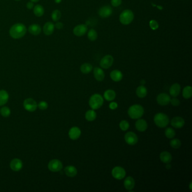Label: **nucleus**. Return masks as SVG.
Listing matches in <instances>:
<instances>
[{"instance_id":"nucleus-1","label":"nucleus","mask_w":192,"mask_h":192,"mask_svg":"<svg viewBox=\"0 0 192 192\" xmlns=\"http://www.w3.org/2000/svg\"><path fill=\"white\" fill-rule=\"evenodd\" d=\"M27 29L22 23L15 24L10 28L9 34L10 36L14 39H19L23 37L27 33Z\"/></svg>"},{"instance_id":"nucleus-2","label":"nucleus","mask_w":192,"mask_h":192,"mask_svg":"<svg viewBox=\"0 0 192 192\" xmlns=\"http://www.w3.org/2000/svg\"><path fill=\"white\" fill-rule=\"evenodd\" d=\"M144 113V108L139 104H135L131 106L128 109V115L131 118L138 120Z\"/></svg>"},{"instance_id":"nucleus-3","label":"nucleus","mask_w":192,"mask_h":192,"mask_svg":"<svg viewBox=\"0 0 192 192\" xmlns=\"http://www.w3.org/2000/svg\"><path fill=\"white\" fill-rule=\"evenodd\" d=\"M154 122L157 126L160 128L166 127L169 124L168 115L163 113H158L154 117Z\"/></svg>"},{"instance_id":"nucleus-4","label":"nucleus","mask_w":192,"mask_h":192,"mask_svg":"<svg viewBox=\"0 0 192 192\" xmlns=\"http://www.w3.org/2000/svg\"><path fill=\"white\" fill-rule=\"evenodd\" d=\"M104 103V99L101 95L95 94L90 97L89 104L91 108L94 110L101 108Z\"/></svg>"},{"instance_id":"nucleus-5","label":"nucleus","mask_w":192,"mask_h":192,"mask_svg":"<svg viewBox=\"0 0 192 192\" xmlns=\"http://www.w3.org/2000/svg\"><path fill=\"white\" fill-rule=\"evenodd\" d=\"M134 15L133 12L129 9L123 11L120 15V21L123 25H129L133 21Z\"/></svg>"},{"instance_id":"nucleus-6","label":"nucleus","mask_w":192,"mask_h":192,"mask_svg":"<svg viewBox=\"0 0 192 192\" xmlns=\"http://www.w3.org/2000/svg\"><path fill=\"white\" fill-rule=\"evenodd\" d=\"M23 106L25 109L30 112H34L38 107L36 101L32 98L25 99L23 103Z\"/></svg>"},{"instance_id":"nucleus-7","label":"nucleus","mask_w":192,"mask_h":192,"mask_svg":"<svg viewBox=\"0 0 192 192\" xmlns=\"http://www.w3.org/2000/svg\"><path fill=\"white\" fill-rule=\"evenodd\" d=\"M112 175L113 177L117 180H122L126 176V171L125 169L120 167L116 166L113 168L112 171Z\"/></svg>"},{"instance_id":"nucleus-8","label":"nucleus","mask_w":192,"mask_h":192,"mask_svg":"<svg viewBox=\"0 0 192 192\" xmlns=\"http://www.w3.org/2000/svg\"><path fill=\"white\" fill-rule=\"evenodd\" d=\"M48 168L52 172H58L62 169L63 164L59 159H53L48 163Z\"/></svg>"},{"instance_id":"nucleus-9","label":"nucleus","mask_w":192,"mask_h":192,"mask_svg":"<svg viewBox=\"0 0 192 192\" xmlns=\"http://www.w3.org/2000/svg\"><path fill=\"white\" fill-rule=\"evenodd\" d=\"M113 62V57L111 55H106L101 59L100 65L103 69H108L112 65Z\"/></svg>"},{"instance_id":"nucleus-10","label":"nucleus","mask_w":192,"mask_h":192,"mask_svg":"<svg viewBox=\"0 0 192 192\" xmlns=\"http://www.w3.org/2000/svg\"><path fill=\"white\" fill-rule=\"evenodd\" d=\"M125 141L130 145H134L138 141V138L136 134L133 132H128L125 135Z\"/></svg>"},{"instance_id":"nucleus-11","label":"nucleus","mask_w":192,"mask_h":192,"mask_svg":"<svg viewBox=\"0 0 192 192\" xmlns=\"http://www.w3.org/2000/svg\"><path fill=\"white\" fill-rule=\"evenodd\" d=\"M171 97L166 93H161L157 97V101L160 106H165L170 103Z\"/></svg>"},{"instance_id":"nucleus-12","label":"nucleus","mask_w":192,"mask_h":192,"mask_svg":"<svg viewBox=\"0 0 192 192\" xmlns=\"http://www.w3.org/2000/svg\"><path fill=\"white\" fill-rule=\"evenodd\" d=\"M87 31H88V28L87 25L79 24L74 28L73 33L77 37H81L86 33Z\"/></svg>"},{"instance_id":"nucleus-13","label":"nucleus","mask_w":192,"mask_h":192,"mask_svg":"<svg viewBox=\"0 0 192 192\" xmlns=\"http://www.w3.org/2000/svg\"><path fill=\"white\" fill-rule=\"evenodd\" d=\"M113 12V9L109 6H104L99 10V15L103 18H106L111 16Z\"/></svg>"},{"instance_id":"nucleus-14","label":"nucleus","mask_w":192,"mask_h":192,"mask_svg":"<svg viewBox=\"0 0 192 192\" xmlns=\"http://www.w3.org/2000/svg\"><path fill=\"white\" fill-rule=\"evenodd\" d=\"M171 125L176 129H180L185 125V121L181 117H175L171 121Z\"/></svg>"},{"instance_id":"nucleus-15","label":"nucleus","mask_w":192,"mask_h":192,"mask_svg":"<svg viewBox=\"0 0 192 192\" xmlns=\"http://www.w3.org/2000/svg\"><path fill=\"white\" fill-rule=\"evenodd\" d=\"M81 134V131L78 127H73L69 131V136L72 140H75L80 138Z\"/></svg>"},{"instance_id":"nucleus-16","label":"nucleus","mask_w":192,"mask_h":192,"mask_svg":"<svg viewBox=\"0 0 192 192\" xmlns=\"http://www.w3.org/2000/svg\"><path fill=\"white\" fill-rule=\"evenodd\" d=\"M10 168L14 171H19L23 167V162L19 159H13L10 164Z\"/></svg>"},{"instance_id":"nucleus-17","label":"nucleus","mask_w":192,"mask_h":192,"mask_svg":"<svg viewBox=\"0 0 192 192\" xmlns=\"http://www.w3.org/2000/svg\"><path fill=\"white\" fill-rule=\"evenodd\" d=\"M135 127L136 130L140 132H144L148 128V124L146 121L143 119H140L136 121L135 123Z\"/></svg>"},{"instance_id":"nucleus-18","label":"nucleus","mask_w":192,"mask_h":192,"mask_svg":"<svg viewBox=\"0 0 192 192\" xmlns=\"http://www.w3.org/2000/svg\"><path fill=\"white\" fill-rule=\"evenodd\" d=\"M94 76L97 81H102L105 78V73L100 68L95 67L94 69Z\"/></svg>"},{"instance_id":"nucleus-19","label":"nucleus","mask_w":192,"mask_h":192,"mask_svg":"<svg viewBox=\"0 0 192 192\" xmlns=\"http://www.w3.org/2000/svg\"><path fill=\"white\" fill-rule=\"evenodd\" d=\"M181 91V86L180 85L177 83H173L171 86L170 87V90H169V92L170 95L173 97H176L178 96Z\"/></svg>"},{"instance_id":"nucleus-20","label":"nucleus","mask_w":192,"mask_h":192,"mask_svg":"<svg viewBox=\"0 0 192 192\" xmlns=\"http://www.w3.org/2000/svg\"><path fill=\"white\" fill-rule=\"evenodd\" d=\"M55 25L52 22H48L46 23L43 27V33L46 36H50L52 34L54 31Z\"/></svg>"},{"instance_id":"nucleus-21","label":"nucleus","mask_w":192,"mask_h":192,"mask_svg":"<svg viewBox=\"0 0 192 192\" xmlns=\"http://www.w3.org/2000/svg\"><path fill=\"white\" fill-rule=\"evenodd\" d=\"M159 159L163 163L168 164L171 162L173 157L171 153H170L168 152L163 151L160 154Z\"/></svg>"},{"instance_id":"nucleus-22","label":"nucleus","mask_w":192,"mask_h":192,"mask_svg":"<svg viewBox=\"0 0 192 192\" xmlns=\"http://www.w3.org/2000/svg\"><path fill=\"white\" fill-rule=\"evenodd\" d=\"M135 184V182L134 179L131 176H128L127 178L125 179L124 181V187L126 190L129 191L132 190L134 188Z\"/></svg>"},{"instance_id":"nucleus-23","label":"nucleus","mask_w":192,"mask_h":192,"mask_svg":"<svg viewBox=\"0 0 192 192\" xmlns=\"http://www.w3.org/2000/svg\"><path fill=\"white\" fill-rule=\"evenodd\" d=\"M110 77L113 81L119 82L122 80L123 74L119 70H113L110 73Z\"/></svg>"},{"instance_id":"nucleus-24","label":"nucleus","mask_w":192,"mask_h":192,"mask_svg":"<svg viewBox=\"0 0 192 192\" xmlns=\"http://www.w3.org/2000/svg\"><path fill=\"white\" fill-rule=\"evenodd\" d=\"M64 171L66 175L70 178L74 177L77 173V168L73 166H68L64 168Z\"/></svg>"},{"instance_id":"nucleus-25","label":"nucleus","mask_w":192,"mask_h":192,"mask_svg":"<svg viewBox=\"0 0 192 192\" xmlns=\"http://www.w3.org/2000/svg\"><path fill=\"white\" fill-rule=\"evenodd\" d=\"M28 32L34 36L39 35L41 32V27L39 24H33L31 25L28 28Z\"/></svg>"},{"instance_id":"nucleus-26","label":"nucleus","mask_w":192,"mask_h":192,"mask_svg":"<svg viewBox=\"0 0 192 192\" xmlns=\"http://www.w3.org/2000/svg\"><path fill=\"white\" fill-rule=\"evenodd\" d=\"M116 94L113 90H107L104 93V97L107 101H112L115 98Z\"/></svg>"},{"instance_id":"nucleus-27","label":"nucleus","mask_w":192,"mask_h":192,"mask_svg":"<svg viewBox=\"0 0 192 192\" xmlns=\"http://www.w3.org/2000/svg\"><path fill=\"white\" fill-rule=\"evenodd\" d=\"M9 100V94L7 91L0 90V106H4Z\"/></svg>"},{"instance_id":"nucleus-28","label":"nucleus","mask_w":192,"mask_h":192,"mask_svg":"<svg viewBox=\"0 0 192 192\" xmlns=\"http://www.w3.org/2000/svg\"><path fill=\"white\" fill-rule=\"evenodd\" d=\"M136 94L140 98H144L147 95V89L143 85H141L137 88Z\"/></svg>"},{"instance_id":"nucleus-29","label":"nucleus","mask_w":192,"mask_h":192,"mask_svg":"<svg viewBox=\"0 0 192 192\" xmlns=\"http://www.w3.org/2000/svg\"><path fill=\"white\" fill-rule=\"evenodd\" d=\"M33 13L37 17H41L43 16L45 13V10L43 9V6L40 5H36L34 7Z\"/></svg>"},{"instance_id":"nucleus-30","label":"nucleus","mask_w":192,"mask_h":192,"mask_svg":"<svg viewBox=\"0 0 192 192\" xmlns=\"http://www.w3.org/2000/svg\"><path fill=\"white\" fill-rule=\"evenodd\" d=\"M182 96L185 99H190L192 96V88L190 86L185 87L182 90Z\"/></svg>"},{"instance_id":"nucleus-31","label":"nucleus","mask_w":192,"mask_h":192,"mask_svg":"<svg viewBox=\"0 0 192 192\" xmlns=\"http://www.w3.org/2000/svg\"><path fill=\"white\" fill-rule=\"evenodd\" d=\"M80 70L83 74H88L92 71V65L90 63H84L80 67Z\"/></svg>"},{"instance_id":"nucleus-32","label":"nucleus","mask_w":192,"mask_h":192,"mask_svg":"<svg viewBox=\"0 0 192 192\" xmlns=\"http://www.w3.org/2000/svg\"><path fill=\"white\" fill-rule=\"evenodd\" d=\"M96 113L94 109L89 110L85 113V118L88 121H93L96 119Z\"/></svg>"},{"instance_id":"nucleus-33","label":"nucleus","mask_w":192,"mask_h":192,"mask_svg":"<svg viewBox=\"0 0 192 192\" xmlns=\"http://www.w3.org/2000/svg\"><path fill=\"white\" fill-rule=\"evenodd\" d=\"M87 37L91 41H95L97 39V33L95 29H90L87 33Z\"/></svg>"},{"instance_id":"nucleus-34","label":"nucleus","mask_w":192,"mask_h":192,"mask_svg":"<svg viewBox=\"0 0 192 192\" xmlns=\"http://www.w3.org/2000/svg\"><path fill=\"white\" fill-rule=\"evenodd\" d=\"M164 134H165V136L168 139H173L176 135V132H175V131L173 130V128L168 127L165 130Z\"/></svg>"},{"instance_id":"nucleus-35","label":"nucleus","mask_w":192,"mask_h":192,"mask_svg":"<svg viewBox=\"0 0 192 192\" xmlns=\"http://www.w3.org/2000/svg\"><path fill=\"white\" fill-rule=\"evenodd\" d=\"M171 147L174 149H179L181 147L182 142L178 139H173L170 142Z\"/></svg>"},{"instance_id":"nucleus-36","label":"nucleus","mask_w":192,"mask_h":192,"mask_svg":"<svg viewBox=\"0 0 192 192\" xmlns=\"http://www.w3.org/2000/svg\"><path fill=\"white\" fill-rule=\"evenodd\" d=\"M61 13L59 10H54L51 14V18L53 21L54 22H58L59 20L61 18Z\"/></svg>"},{"instance_id":"nucleus-37","label":"nucleus","mask_w":192,"mask_h":192,"mask_svg":"<svg viewBox=\"0 0 192 192\" xmlns=\"http://www.w3.org/2000/svg\"><path fill=\"white\" fill-rule=\"evenodd\" d=\"M0 113L1 115H2L4 117H7L10 115L11 114V111L10 109L7 107V106H3L1 110H0Z\"/></svg>"},{"instance_id":"nucleus-38","label":"nucleus","mask_w":192,"mask_h":192,"mask_svg":"<svg viewBox=\"0 0 192 192\" xmlns=\"http://www.w3.org/2000/svg\"><path fill=\"white\" fill-rule=\"evenodd\" d=\"M130 127V124L128 121L126 120H122L120 123V127L122 131H126L128 130Z\"/></svg>"},{"instance_id":"nucleus-39","label":"nucleus","mask_w":192,"mask_h":192,"mask_svg":"<svg viewBox=\"0 0 192 192\" xmlns=\"http://www.w3.org/2000/svg\"><path fill=\"white\" fill-rule=\"evenodd\" d=\"M149 26L151 29H153V30H156L159 28V23L157 21H156L154 20H152L149 22Z\"/></svg>"},{"instance_id":"nucleus-40","label":"nucleus","mask_w":192,"mask_h":192,"mask_svg":"<svg viewBox=\"0 0 192 192\" xmlns=\"http://www.w3.org/2000/svg\"><path fill=\"white\" fill-rule=\"evenodd\" d=\"M37 106L41 110L44 111V110H46L48 108V104L46 101H40Z\"/></svg>"},{"instance_id":"nucleus-41","label":"nucleus","mask_w":192,"mask_h":192,"mask_svg":"<svg viewBox=\"0 0 192 192\" xmlns=\"http://www.w3.org/2000/svg\"><path fill=\"white\" fill-rule=\"evenodd\" d=\"M170 103L173 106H178L180 104V101L178 99L176 98V97H173V99H171Z\"/></svg>"},{"instance_id":"nucleus-42","label":"nucleus","mask_w":192,"mask_h":192,"mask_svg":"<svg viewBox=\"0 0 192 192\" xmlns=\"http://www.w3.org/2000/svg\"><path fill=\"white\" fill-rule=\"evenodd\" d=\"M122 4V0H111V4L114 7H118Z\"/></svg>"},{"instance_id":"nucleus-43","label":"nucleus","mask_w":192,"mask_h":192,"mask_svg":"<svg viewBox=\"0 0 192 192\" xmlns=\"http://www.w3.org/2000/svg\"><path fill=\"white\" fill-rule=\"evenodd\" d=\"M109 108L112 110H114L117 108L118 107V104L116 102H111L109 104Z\"/></svg>"},{"instance_id":"nucleus-44","label":"nucleus","mask_w":192,"mask_h":192,"mask_svg":"<svg viewBox=\"0 0 192 192\" xmlns=\"http://www.w3.org/2000/svg\"><path fill=\"white\" fill-rule=\"evenodd\" d=\"M54 25H55V27L58 29H62L64 26V25L62 22H57Z\"/></svg>"},{"instance_id":"nucleus-45","label":"nucleus","mask_w":192,"mask_h":192,"mask_svg":"<svg viewBox=\"0 0 192 192\" xmlns=\"http://www.w3.org/2000/svg\"><path fill=\"white\" fill-rule=\"evenodd\" d=\"M33 3L32 1L29 2H28L27 4V9H28L29 10H31L33 7Z\"/></svg>"},{"instance_id":"nucleus-46","label":"nucleus","mask_w":192,"mask_h":192,"mask_svg":"<svg viewBox=\"0 0 192 192\" xmlns=\"http://www.w3.org/2000/svg\"><path fill=\"white\" fill-rule=\"evenodd\" d=\"M140 83H141L142 85H144V84L145 83V81H144V80H141V81H140Z\"/></svg>"},{"instance_id":"nucleus-47","label":"nucleus","mask_w":192,"mask_h":192,"mask_svg":"<svg viewBox=\"0 0 192 192\" xmlns=\"http://www.w3.org/2000/svg\"><path fill=\"white\" fill-rule=\"evenodd\" d=\"M62 0H55V2L56 3H57V4H59V3H60L62 2Z\"/></svg>"},{"instance_id":"nucleus-48","label":"nucleus","mask_w":192,"mask_h":192,"mask_svg":"<svg viewBox=\"0 0 192 192\" xmlns=\"http://www.w3.org/2000/svg\"><path fill=\"white\" fill-rule=\"evenodd\" d=\"M170 168H171V166H170V164H167V165L166 166V168H167V169L170 170Z\"/></svg>"},{"instance_id":"nucleus-49","label":"nucleus","mask_w":192,"mask_h":192,"mask_svg":"<svg viewBox=\"0 0 192 192\" xmlns=\"http://www.w3.org/2000/svg\"><path fill=\"white\" fill-rule=\"evenodd\" d=\"M189 188H190V191H192V182H190V185H189Z\"/></svg>"},{"instance_id":"nucleus-50","label":"nucleus","mask_w":192,"mask_h":192,"mask_svg":"<svg viewBox=\"0 0 192 192\" xmlns=\"http://www.w3.org/2000/svg\"><path fill=\"white\" fill-rule=\"evenodd\" d=\"M32 2H39V0H31Z\"/></svg>"},{"instance_id":"nucleus-51","label":"nucleus","mask_w":192,"mask_h":192,"mask_svg":"<svg viewBox=\"0 0 192 192\" xmlns=\"http://www.w3.org/2000/svg\"><path fill=\"white\" fill-rule=\"evenodd\" d=\"M15 1H20V0H15Z\"/></svg>"}]
</instances>
